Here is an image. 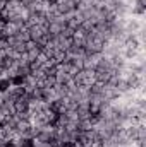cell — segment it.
<instances>
[{"instance_id": "6da1fadb", "label": "cell", "mask_w": 146, "mask_h": 147, "mask_svg": "<svg viewBox=\"0 0 146 147\" xmlns=\"http://www.w3.org/2000/svg\"><path fill=\"white\" fill-rule=\"evenodd\" d=\"M9 80H10V86H23L24 80H26V77H24L23 74H19V75H14V77L9 79Z\"/></svg>"}, {"instance_id": "3957f363", "label": "cell", "mask_w": 146, "mask_h": 147, "mask_svg": "<svg viewBox=\"0 0 146 147\" xmlns=\"http://www.w3.org/2000/svg\"><path fill=\"white\" fill-rule=\"evenodd\" d=\"M19 147H35V140H33V139H29V137H26V139H23V140H21Z\"/></svg>"}, {"instance_id": "5b68a950", "label": "cell", "mask_w": 146, "mask_h": 147, "mask_svg": "<svg viewBox=\"0 0 146 147\" xmlns=\"http://www.w3.org/2000/svg\"><path fill=\"white\" fill-rule=\"evenodd\" d=\"M62 147H74V144H65V146H62Z\"/></svg>"}, {"instance_id": "277c9868", "label": "cell", "mask_w": 146, "mask_h": 147, "mask_svg": "<svg viewBox=\"0 0 146 147\" xmlns=\"http://www.w3.org/2000/svg\"><path fill=\"white\" fill-rule=\"evenodd\" d=\"M3 147H17V144H16V142H12V140H9V142H5V144H3Z\"/></svg>"}, {"instance_id": "7a4b0ae2", "label": "cell", "mask_w": 146, "mask_h": 147, "mask_svg": "<svg viewBox=\"0 0 146 147\" xmlns=\"http://www.w3.org/2000/svg\"><path fill=\"white\" fill-rule=\"evenodd\" d=\"M10 87V80L9 79H0V92H5Z\"/></svg>"}]
</instances>
